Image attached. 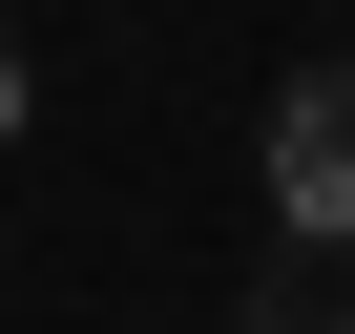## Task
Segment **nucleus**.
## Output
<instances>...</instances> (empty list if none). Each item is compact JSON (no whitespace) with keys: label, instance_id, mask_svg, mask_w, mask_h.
Masks as SVG:
<instances>
[{"label":"nucleus","instance_id":"nucleus-1","mask_svg":"<svg viewBox=\"0 0 355 334\" xmlns=\"http://www.w3.org/2000/svg\"><path fill=\"white\" fill-rule=\"evenodd\" d=\"M272 209H293L313 251H355V63H313V84L272 105Z\"/></svg>","mask_w":355,"mask_h":334},{"label":"nucleus","instance_id":"nucleus-2","mask_svg":"<svg viewBox=\"0 0 355 334\" xmlns=\"http://www.w3.org/2000/svg\"><path fill=\"white\" fill-rule=\"evenodd\" d=\"M0 146H21V63H0Z\"/></svg>","mask_w":355,"mask_h":334}]
</instances>
